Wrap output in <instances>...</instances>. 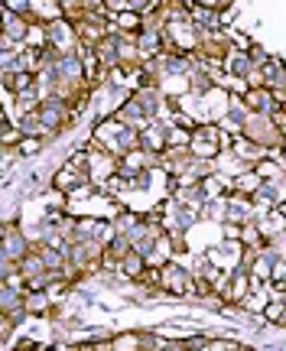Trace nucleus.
Here are the masks:
<instances>
[{
	"mask_svg": "<svg viewBox=\"0 0 286 351\" xmlns=\"http://www.w3.org/2000/svg\"><path fill=\"white\" fill-rule=\"evenodd\" d=\"M241 134H244L248 140H254V143H261L267 153L283 150V143H286L283 127L274 121V114H257V111H250L248 124H244V130H241Z\"/></svg>",
	"mask_w": 286,
	"mask_h": 351,
	"instance_id": "nucleus-1",
	"label": "nucleus"
},
{
	"mask_svg": "<svg viewBox=\"0 0 286 351\" xmlns=\"http://www.w3.org/2000/svg\"><path fill=\"white\" fill-rule=\"evenodd\" d=\"M169 127H173L169 124V117H156V121H150V124L140 130V150L160 160L163 153L169 150Z\"/></svg>",
	"mask_w": 286,
	"mask_h": 351,
	"instance_id": "nucleus-2",
	"label": "nucleus"
},
{
	"mask_svg": "<svg viewBox=\"0 0 286 351\" xmlns=\"http://www.w3.org/2000/svg\"><path fill=\"white\" fill-rule=\"evenodd\" d=\"M241 98H244V104H248L250 111H257V114H274L283 104V101L276 98L274 88H267V85H248Z\"/></svg>",
	"mask_w": 286,
	"mask_h": 351,
	"instance_id": "nucleus-3",
	"label": "nucleus"
},
{
	"mask_svg": "<svg viewBox=\"0 0 286 351\" xmlns=\"http://www.w3.org/2000/svg\"><path fill=\"white\" fill-rule=\"evenodd\" d=\"M49 147V140L46 137H39V134H29V137L20 140V147H16V156L20 160H33V156H39V153Z\"/></svg>",
	"mask_w": 286,
	"mask_h": 351,
	"instance_id": "nucleus-4",
	"label": "nucleus"
},
{
	"mask_svg": "<svg viewBox=\"0 0 286 351\" xmlns=\"http://www.w3.org/2000/svg\"><path fill=\"white\" fill-rule=\"evenodd\" d=\"M114 26L124 29V33H137V29H143V13L140 10H117L114 13Z\"/></svg>",
	"mask_w": 286,
	"mask_h": 351,
	"instance_id": "nucleus-5",
	"label": "nucleus"
},
{
	"mask_svg": "<svg viewBox=\"0 0 286 351\" xmlns=\"http://www.w3.org/2000/svg\"><path fill=\"white\" fill-rule=\"evenodd\" d=\"M248 52H250V59L257 62V69H261V65H267V62H270V59H274V56H270V52L263 49V46H257V43H250V46H248Z\"/></svg>",
	"mask_w": 286,
	"mask_h": 351,
	"instance_id": "nucleus-6",
	"label": "nucleus"
},
{
	"mask_svg": "<svg viewBox=\"0 0 286 351\" xmlns=\"http://www.w3.org/2000/svg\"><path fill=\"white\" fill-rule=\"evenodd\" d=\"M274 121H276V124H280V127H283V130H286V104H280V108H276V111H274Z\"/></svg>",
	"mask_w": 286,
	"mask_h": 351,
	"instance_id": "nucleus-7",
	"label": "nucleus"
},
{
	"mask_svg": "<svg viewBox=\"0 0 286 351\" xmlns=\"http://www.w3.org/2000/svg\"><path fill=\"white\" fill-rule=\"evenodd\" d=\"M215 7H218V10H228V7H235V0H215Z\"/></svg>",
	"mask_w": 286,
	"mask_h": 351,
	"instance_id": "nucleus-8",
	"label": "nucleus"
}]
</instances>
